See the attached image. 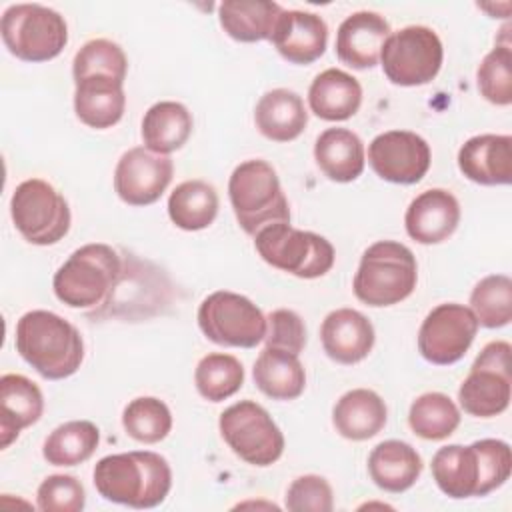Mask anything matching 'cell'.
Wrapping results in <instances>:
<instances>
[{"mask_svg": "<svg viewBox=\"0 0 512 512\" xmlns=\"http://www.w3.org/2000/svg\"><path fill=\"white\" fill-rule=\"evenodd\" d=\"M284 506L290 512H332L334 492L324 476L304 474L290 482Z\"/></svg>", "mask_w": 512, "mask_h": 512, "instance_id": "obj_41", "label": "cell"}, {"mask_svg": "<svg viewBox=\"0 0 512 512\" xmlns=\"http://www.w3.org/2000/svg\"><path fill=\"white\" fill-rule=\"evenodd\" d=\"M460 410L456 402L442 392L420 394L408 410L410 430L424 440H446L460 426Z\"/></svg>", "mask_w": 512, "mask_h": 512, "instance_id": "obj_34", "label": "cell"}, {"mask_svg": "<svg viewBox=\"0 0 512 512\" xmlns=\"http://www.w3.org/2000/svg\"><path fill=\"white\" fill-rule=\"evenodd\" d=\"M460 224V202L444 188H430L420 192L406 208V234L424 246L448 240Z\"/></svg>", "mask_w": 512, "mask_h": 512, "instance_id": "obj_17", "label": "cell"}, {"mask_svg": "<svg viewBox=\"0 0 512 512\" xmlns=\"http://www.w3.org/2000/svg\"><path fill=\"white\" fill-rule=\"evenodd\" d=\"M270 42L286 62L306 66L326 52L328 24L314 12L282 10Z\"/></svg>", "mask_w": 512, "mask_h": 512, "instance_id": "obj_18", "label": "cell"}, {"mask_svg": "<svg viewBox=\"0 0 512 512\" xmlns=\"http://www.w3.org/2000/svg\"><path fill=\"white\" fill-rule=\"evenodd\" d=\"M2 42L12 56L24 62H48L68 44L64 16L42 4H12L0 20Z\"/></svg>", "mask_w": 512, "mask_h": 512, "instance_id": "obj_8", "label": "cell"}, {"mask_svg": "<svg viewBox=\"0 0 512 512\" xmlns=\"http://www.w3.org/2000/svg\"><path fill=\"white\" fill-rule=\"evenodd\" d=\"M198 328L218 344L230 348H254L266 336V316L246 296L230 290L208 294L198 306Z\"/></svg>", "mask_w": 512, "mask_h": 512, "instance_id": "obj_11", "label": "cell"}, {"mask_svg": "<svg viewBox=\"0 0 512 512\" xmlns=\"http://www.w3.org/2000/svg\"><path fill=\"white\" fill-rule=\"evenodd\" d=\"M444 60L440 36L428 26H404L392 32L380 52L384 76L396 86H424L432 82Z\"/></svg>", "mask_w": 512, "mask_h": 512, "instance_id": "obj_12", "label": "cell"}, {"mask_svg": "<svg viewBox=\"0 0 512 512\" xmlns=\"http://www.w3.org/2000/svg\"><path fill=\"white\" fill-rule=\"evenodd\" d=\"M314 160L328 180L354 182L364 172V142L348 128H326L314 142Z\"/></svg>", "mask_w": 512, "mask_h": 512, "instance_id": "obj_28", "label": "cell"}, {"mask_svg": "<svg viewBox=\"0 0 512 512\" xmlns=\"http://www.w3.org/2000/svg\"><path fill=\"white\" fill-rule=\"evenodd\" d=\"M360 104V82L340 68H326L308 88V106L312 114L326 122H344L352 118L360 110Z\"/></svg>", "mask_w": 512, "mask_h": 512, "instance_id": "obj_26", "label": "cell"}, {"mask_svg": "<svg viewBox=\"0 0 512 512\" xmlns=\"http://www.w3.org/2000/svg\"><path fill=\"white\" fill-rule=\"evenodd\" d=\"M432 162L430 144L410 130H388L368 144V164L378 178L410 186L420 182Z\"/></svg>", "mask_w": 512, "mask_h": 512, "instance_id": "obj_15", "label": "cell"}, {"mask_svg": "<svg viewBox=\"0 0 512 512\" xmlns=\"http://www.w3.org/2000/svg\"><path fill=\"white\" fill-rule=\"evenodd\" d=\"M16 352L46 380L76 374L84 360L80 330L50 310H30L16 322Z\"/></svg>", "mask_w": 512, "mask_h": 512, "instance_id": "obj_3", "label": "cell"}, {"mask_svg": "<svg viewBox=\"0 0 512 512\" xmlns=\"http://www.w3.org/2000/svg\"><path fill=\"white\" fill-rule=\"evenodd\" d=\"M100 444V430L90 420H70L56 426L42 444V456L52 466H78Z\"/></svg>", "mask_w": 512, "mask_h": 512, "instance_id": "obj_33", "label": "cell"}, {"mask_svg": "<svg viewBox=\"0 0 512 512\" xmlns=\"http://www.w3.org/2000/svg\"><path fill=\"white\" fill-rule=\"evenodd\" d=\"M194 384L198 394L208 402L228 400L244 384V366L232 354L210 352L198 360Z\"/></svg>", "mask_w": 512, "mask_h": 512, "instance_id": "obj_35", "label": "cell"}, {"mask_svg": "<svg viewBox=\"0 0 512 512\" xmlns=\"http://www.w3.org/2000/svg\"><path fill=\"white\" fill-rule=\"evenodd\" d=\"M120 278V254L108 244L92 242L76 248L60 264L52 278V290L62 304L90 310L110 300Z\"/></svg>", "mask_w": 512, "mask_h": 512, "instance_id": "obj_4", "label": "cell"}, {"mask_svg": "<svg viewBox=\"0 0 512 512\" xmlns=\"http://www.w3.org/2000/svg\"><path fill=\"white\" fill-rule=\"evenodd\" d=\"M96 492L114 504L136 510L160 506L172 488V470L152 450H132L100 458L92 470Z\"/></svg>", "mask_w": 512, "mask_h": 512, "instance_id": "obj_2", "label": "cell"}, {"mask_svg": "<svg viewBox=\"0 0 512 512\" xmlns=\"http://www.w3.org/2000/svg\"><path fill=\"white\" fill-rule=\"evenodd\" d=\"M480 324L470 306L444 302L432 308L418 330L420 356L436 366H450L464 358Z\"/></svg>", "mask_w": 512, "mask_h": 512, "instance_id": "obj_14", "label": "cell"}, {"mask_svg": "<svg viewBox=\"0 0 512 512\" xmlns=\"http://www.w3.org/2000/svg\"><path fill=\"white\" fill-rule=\"evenodd\" d=\"M386 420V402L370 388H354L344 392L332 408V424L336 432L354 442L374 438L386 426Z\"/></svg>", "mask_w": 512, "mask_h": 512, "instance_id": "obj_24", "label": "cell"}, {"mask_svg": "<svg viewBox=\"0 0 512 512\" xmlns=\"http://www.w3.org/2000/svg\"><path fill=\"white\" fill-rule=\"evenodd\" d=\"M228 198L240 228L256 236L264 226L290 222V206L274 166L262 158L240 162L228 180Z\"/></svg>", "mask_w": 512, "mask_h": 512, "instance_id": "obj_6", "label": "cell"}, {"mask_svg": "<svg viewBox=\"0 0 512 512\" xmlns=\"http://www.w3.org/2000/svg\"><path fill=\"white\" fill-rule=\"evenodd\" d=\"M418 282L414 252L396 240H378L362 256L352 280L354 296L372 308L394 306L406 300Z\"/></svg>", "mask_w": 512, "mask_h": 512, "instance_id": "obj_5", "label": "cell"}, {"mask_svg": "<svg viewBox=\"0 0 512 512\" xmlns=\"http://www.w3.org/2000/svg\"><path fill=\"white\" fill-rule=\"evenodd\" d=\"M432 478L442 494L454 500L488 496L498 490L512 472L508 442L482 438L468 446L448 444L432 456Z\"/></svg>", "mask_w": 512, "mask_h": 512, "instance_id": "obj_1", "label": "cell"}, {"mask_svg": "<svg viewBox=\"0 0 512 512\" xmlns=\"http://www.w3.org/2000/svg\"><path fill=\"white\" fill-rule=\"evenodd\" d=\"M282 6L270 0H224L218 6L222 30L236 42L270 40Z\"/></svg>", "mask_w": 512, "mask_h": 512, "instance_id": "obj_31", "label": "cell"}, {"mask_svg": "<svg viewBox=\"0 0 512 512\" xmlns=\"http://www.w3.org/2000/svg\"><path fill=\"white\" fill-rule=\"evenodd\" d=\"M418 450L402 440H384L368 454L370 480L384 492L402 494L410 490L422 474Z\"/></svg>", "mask_w": 512, "mask_h": 512, "instance_id": "obj_25", "label": "cell"}, {"mask_svg": "<svg viewBox=\"0 0 512 512\" xmlns=\"http://www.w3.org/2000/svg\"><path fill=\"white\" fill-rule=\"evenodd\" d=\"M264 342L268 348L286 350L300 354L306 346V326L298 312L290 308L272 310L266 316V336Z\"/></svg>", "mask_w": 512, "mask_h": 512, "instance_id": "obj_42", "label": "cell"}, {"mask_svg": "<svg viewBox=\"0 0 512 512\" xmlns=\"http://www.w3.org/2000/svg\"><path fill=\"white\" fill-rule=\"evenodd\" d=\"M254 248L272 268L304 280L328 274L336 260L330 240L316 232L294 228L290 222L264 226L254 236Z\"/></svg>", "mask_w": 512, "mask_h": 512, "instance_id": "obj_7", "label": "cell"}, {"mask_svg": "<svg viewBox=\"0 0 512 512\" xmlns=\"http://www.w3.org/2000/svg\"><path fill=\"white\" fill-rule=\"evenodd\" d=\"M254 122L264 138L272 142H292L304 132L308 112L298 92L274 88L260 96L254 108Z\"/></svg>", "mask_w": 512, "mask_h": 512, "instance_id": "obj_27", "label": "cell"}, {"mask_svg": "<svg viewBox=\"0 0 512 512\" xmlns=\"http://www.w3.org/2000/svg\"><path fill=\"white\" fill-rule=\"evenodd\" d=\"M44 412V396L36 382L22 374L0 378V436L8 448L24 428L36 424Z\"/></svg>", "mask_w": 512, "mask_h": 512, "instance_id": "obj_23", "label": "cell"}, {"mask_svg": "<svg viewBox=\"0 0 512 512\" xmlns=\"http://www.w3.org/2000/svg\"><path fill=\"white\" fill-rule=\"evenodd\" d=\"M480 96L494 106L512 104V50L510 42L496 44L476 70Z\"/></svg>", "mask_w": 512, "mask_h": 512, "instance_id": "obj_39", "label": "cell"}, {"mask_svg": "<svg viewBox=\"0 0 512 512\" xmlns=\"http://www.w3.org/2000/svg\"><path fill=\"white\" fill-rule=\"evenodd\" d=\"M218 192L204 180H184L168 196V216L172 224L186 232L208 228L218 216Z\"/></svg>", "mask_w": 512, "mask_h": 512, "instance_id": "obj_32", "label": "cell"}, {"mask_svg": "<svg viewBox=\"0 0 512 512\" xmlns=\"http://www.w3.org/2000/svg\"><path fill=\"white\" fill-rule=\"evenodd\" d=\"M218 430L228 448L246 464L266 468L284 454V434L268 410L254 400L228 406L218 418Z\"/></svg>", "mask_w": 512, "mask_h": 512, "instance_id": "obj_10", "label": "cell"}, {"mask_svg": "<svg viewBox=\"0 0 512 512\" xmlns=\"http://www.w3.org/2000/svg\"><path fill=\"white\" fill-rule=\"evenodd\" d=\"M174 176L168 156L144 146L126 150L114 168V192L128 206H150L160 200Z\"/></svg>", "mask_w": 512, "mask_h": 512, "instance_id": "obj_16", "label": "cell"}, {"mask_svg": "<svg viewBox=\"0 0 512 512\" xmlns=\"http://www.w3.org/2000/svg\"><path fill=\"white\" fill-rule=\"evenodd\" d=\"M374 340L372 322L354 308L332 310L320 326V342L326 356L344 366L362 362L372 352Z\"/></svg>", "mask_w": 512, "mask_h": 512, "instance_id": "obj_21", "label": "cell"}, {"mask_svg": "<svg viewBox=\"0 0 512 512\" xmlns=\"http://www.w3.org/2000/svg\"><path fill=\"white\" fill-rule=\"evenodd\" d=\"M470 310L484 328H504L512 320V280L508 274L484 276L470 292Z\"/></svg>", "mask_w": 512, "mask_h": 512, "instance_id": "obj_36", "label": "cell"}, {"mask_svg": "<svg viewBox=\"0 0 512 512\" xmlns=\"http://www.w3.org/2000/svg\"><path fill=\"white\" fill-rule=\"evenodd\" d=\"M128 58L120 44L106 38H92L80 46L72 60V78L82 80L94 74H106L124 82Z\"/></svg>", "mask_w": 512, "mask_h": 512, "instance_id": "obj_38", "label": "cell"}, {"mask_svg": "<svg viewBox=\"0 0 512 512\" xmlns=\"http://www.w3.org/2000/svg\"><path fill=\"white\" fill-rule=\"evenodd\" d=\"M124 110V82L106 74H94L74 82V112L88 128H112L122 120Z\"/></svg>", "mask_w": 512, "mask_h": 512, "instance_id": "obj_22", "label": "cell"}, {"mask_svg": "<svg viewBox=\"0 0 512 512\" xmlns=\"http://www.w3.org/2000/svg\"><path fill=\"white\" fill-rule=\"evenodd\" d=\"M512 346L506 340L488 342L458 388L460 408L474 418H494L510 404Z\"/></svg>", "mask_w": 512, "mask_h": 512, "instance_id": "obj_13", "label": "cell"}, {"mask_svg": "<svg viewBox=\"0 0 512 512\" xmlns=\"http://www.w3.org/2000/svg\"><path fill=\"white\" fill-rule=\"evenodd\" d=\"M36 506L42 512H80L86 506V490L72 474H50L36 490Z\"/></svg>", "mask_w": 512, "mask_h": 512, "instance_id": "obj_40", "label": "cell"}, {"mask_svg": "<svg viewBox=\"0 0 512 512\" xmlns=\"http://www.w3.org/2000/svg\"><path fill=\"white\" fill-rule=\"evenodd\" d=\"M252 378L256 388L272 400H296L306 388V372L298 354L268 346L256 358Z\"/></svg>", "mask_w": 512, "mask_h": 512, "instance_id": "obj_30", "label": "cell"}, {"mask_svg": "<svg viewBox=\"0 0 512 512\" xmlns=\"http://www.w3.org/2000/svg\"><path fill=\"white\" fill-rule=\"evenodd\" d=\"M126 434L142 444H156L172 430V412L164 400L156 396H138L130 400L122 412Z\"/></svg>", "mask_w": 512, "mask_h": 512, "instance_id": "obj_37", "label": "cell"}, {"mask_svg": "<svg viewBox=\"0 0 512 512\" xmlns=\"http://www.w3.org/2000/svg\"><path fill=\"white\" fill-rule=\"evenodd\" d=\"M458 170L470 182L482 186H506L512 182V136L478 134L458 150Z\"/></svg>", "mask_w": 512, "mask_h": 512, "instance_id": "obj_20", "label": "cell"}, {"mask_svg": "<svg viewBox=\"0 0 512 512\" xmlns=\"http://www.w3.org/2000/svg\"><path fill=\"white\" fill-rule=\"evenodd\" d=\"M192 128V114L182 102L160 100L144 112L140 136L144 148L168 156L188 142Z\"/></svg>", "mask_w": 512, "mask_h": 512, "instance_id": "obj_29", "label": "cell"}, {"mask_svg": "<svg viewBox=\"0 0 512 512\" xmlns=\"http://www.w3.org/2000/svg\"><path fill=\"white\" fill-rule=\"evenodd\" d=\"M10 216L20 236L34 246L58 244L72 224L66 198L42 178H28L14 188Z\"/></svg>", "mask_w": 512, "mask_h": 512, "instance_id": "obj_9", "label": "cell"}, {"mask_svg": "<svg viewBox=\"0 0 512 512\" xmlns=\"http://www.w3.org/2000/svg\"><path fill=\"white\" fill-rule=\"evenodd\" d=\"M390 34L388 20L378 12H354L338 26L336 56L342 64L354 70L374 68L380 62L382 46Z\"/></svg>", "mask_w": 512, "mask_h": 512, "instance_id": "obj_19", "label": "cell"}]
</instances>
